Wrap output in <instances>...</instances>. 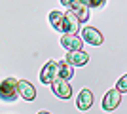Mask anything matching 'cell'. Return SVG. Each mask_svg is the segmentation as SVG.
I'll use <instances>...</instances> for the list:
<instances>
[{
  "mask_svg": "<svg viewBox=\"0 0 127 114\" xmlns=\"http://www.w3.org/2000/svg\"><path fill=\"white\" fill-rule=\"evenodd\" d=\"M61 46L68 51H76V49H82V38L74 36V34H63L61 36Z\"/></svg>",
  "mask_w": 127,
  "mask_h": 114,
  "instance_id": "8fae6325",
  "label": "cell"
},
{
  "mask_svg": "<svg viewBox=\"0 0 127 114\" xmlns=\"http://www.w3.org/2000/svg\"><path fill=\"white\" fill-rule=\"evenodd\" d=\"M19 97V91H17V78H6V80L0 82V99L2 101H15Z\"/></svg>",
  "mask_w": 127,
  "mask_h": 114,
  "instance_id": "6da1fadb",
  "label": "cell"
},
{
  "mask_svg": "<svg viewBox=\"0 0 127 114\" xmlns=\"http://www.w3.org/2000/svg\"><path fill=\"white\" fill-rule=\"evenodd\" d=\"M63 11H51L49 13V23H51V27L55 29V31H59L61 33V25H63Z\"/></svg>",
  "mask_w": 127,
  "mask_h": 114,
  "instance_id": "4fadbf2b",
  "label": "cell"
},
{
  "mask_svg": "<svg viewBox=\"0 0 127 114\" xmlns=\"http://www.w3.org/2000/svg\"><path fill=\"white\" fill-rule=\"evenodd\" d=\"M64 61H66L70 67H84V65H87L89 55L85 53V51H82V49H76V51H68Z\"/></svg>",
  "mask_w": 127,
  "mask_h": 114,
  "instance_id": "5b68a950",
  "label": "cell"
},
{
  "mask_svg": "<svg viewBox=\"0 0 127 114\" xmlns=\"http://www.w3.org/2000/svg\"><path fill=\"white\" fill-rule=\"evenodd\" d=\"M17 91H19V95L25 101H34L36 99V89H34V86L31 82H27V80H17Z\"/></svg>",
  "mask_w": 127,
  "mask_h": 114,
  "instance_id": "52a82bcc",
  "label": "cell"
},
{
  "mask_svg": "<svg viewBox=\"0 0 127 114\" xmlns=\"http://www.w3.org/2000/svg\"><path fill=\"white\" fill-rule=\"evenodd\" d=\"M80 25L82 23L78 21V17L74 15V13H70V11H66L63 15V25H61V33L63 34H78L80 31Z\"/></svg>",
  "mask_w": 127,
  "mask_h": 114,
  "instance_id": "7a4b0ae2",
  "label": "cell"
},
{
  "mask_svg": "<svg viewBox=\"0 0 127 114\" xmlns=\"http://www.w3.org/2000/svg\"><path fill=\"white\" fill-rule=\"evenodd\" d=\"M51 89L59 99H70V95H72L70 84L66 80H61V78H55V80L51 82Z\"/></svg>",
  "mask_w": 127,
  "mask_h": 114,
  "instance_id": "3957f363",
  "label": "cell"
},
{
  "mask_svg": "<svg viewBox=\"0 0 127 114\" xmlns=\"http://www.w3.org/2000/svg\"><path fill=\"white\" fill-rule=\"evenodd\" d=\"M82 2H84L85 8L89 10V8H102L106 0H82Z\"/></svg>",
  "mask_w": 127,
  "mask_h": 114,
  "instance_id": "5bb4252c",
  "label": "cell"
},
{
  "mask_svg": "<svg viewBox=\"0 0 127 114\" xmlns=\"http://www.w3.org/2000/svg\"><path fill=\"white\" fill-rule=\"evenodd\" d=\"M72 74H74V67H70L64 59L63 61H57V78L68 82L70 78H72Z\"/></svg>",
  "mask_w": 127,
  "mask_h": 114,
  "instance_id": "7c38bea8",
  "label": "cell"
},
{
  "mask_svg": "<svg viewBox=\"0 0 127 114\" xmlns=\"http://www.w3.org/2000/svg\"><path fill=\"white\" fill-rule=\"evenodd\" d=\"M82 40H85L91 46H99V44H102V34L93 27H85L82 31Z\"/></svg>",
  "mask_w": 127,
  "mask_h": 114,
  "instance_id": "30bf717a",
  "label": "cell"
},
{
  "mask_svg": "<svg viewBox=\"0 0 127 114\" xmlns=\"http://www.w3.org/2000/svg\"><path fill=\"white\" fill-rule=\"evenodd\" d=\"M120 103H122V93L116 91V89H108L104 99H102V109H104L106 112H112V110L118 109Z\"/></svg>",
  "mask_w": 127,
  "mask_h": 114,
  "instance_id": "277c9868",
  "label": "cell"
},
{
  "mask_svg": "<svg viewBox=\"0 0 127 114\" xmlns=\"http://www.w3.org/2000/svg\"><path fill=\"white\" fill-rule=\"evenodd\" d=\"M76 107H78V110H82V112L89 110L91 107H93V93H91L89 89H82L80 95L76 97Z\"/></svg>",
  "mask_w": 127,
  "mask_h": 114,
  "instance_id": "9c48e42d",
  "label": "cell"
},
{
  "mask_svg": "<svg viewBox=\"0 0 127 114\" xmlns=\"http://www.w3.org/2000/svg\"><path fill=\"white\" fill-rule=\"evenodd\" d=\"M72 2H74V0H61V4H63V6H70Z\"/></svg>",
  "mask_w": 127,
  "mask_h": 114,
  "instance_id": "2e32d148",
  "label": "cell"
},
{
  "mask_svg": "<svg viewBox=\"0 0 127 114\" xmlns=\"http://www.w3.org/2000/svg\"><path fill=\"white\" fill-rule=\"evenodd\" d=\"M38 114H51V112H46V110H40Z\"/></svg>",
  "mask_w": 127,
  "mask_h": 114,
  "instance_id": "e0dca14e",
  "label": "cell"
},
{
  "mask_svg": "<svg viewBox=\"0 0 127 114\" xmlns=\"http://www.w3.org/2000/svg\"><path fill=\"white\" fill-rule=\"evenodd\" d=\"M57 78V61H48L40 72V80L42 84H51Z\"/></svg>",
  "mask_w": 127,
  "mask_h": 114,
  "instance_id": "8992f818",
  "label": "cell"
},
{
  "mask_svg": "<svg viewBox=\"0 0 127 114\" xmlns=\"http://www.w3.org/2000/svg\"><path fill=\"white\" fill-rule=\"evenodd\" d=\"M68 11H70V13H74V15L78 17L80 23H84V21L89 19V10L85 8V4L82 2V0H74V2L68 6Z\"/></svg>",
  "mask_w": 127,
  "mask_h": 114,
  "instance_id": "ba28073f",
  "label": "cell"
},
{
  "mask_svg": "<svg viewBox=\"0 0 127 114\" xmlns=\"http://www.w3.org/2000/svg\"><path fill=\"white\" fill-rule=\"evenodd\" d=\"M116 91H120V93H125V91H127V74H125V76H122V78L118 80Z\"/></svg>",
  "mask_w": 127,
  "mask_h": 114,
  "instance_id": "9a60e30c",
  "label": "cell"
}]
</instances>
